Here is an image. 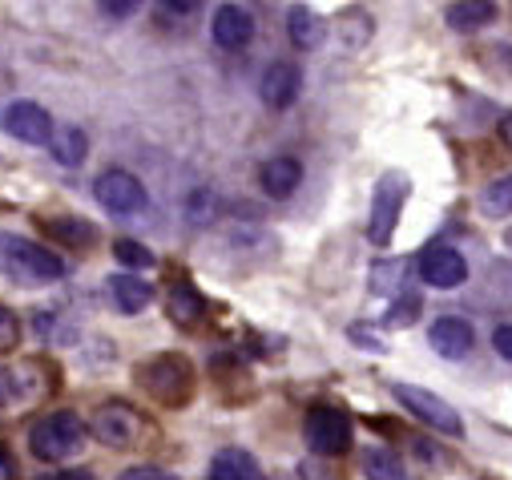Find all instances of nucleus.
I'll return each instance as SVG.
<instances>
[{
    "label": "nucleus",
    "instance_id": "21",
    "mask_svg": "<svg viewBox=\"0 0 512 480\" xmlns=\"http://www.w3.org/2000/svg\"><path fill=\"white\" fill-rule=\"evenodd\" d=\"M492 17H496L492 0H456V5L448 9V25H452L456 33H476V29H484Z\"/></svg>",
    "mask_w": 512,
    "mask_h": 480
},
{
    "label": "nucleus",
    "instance_id": "5",
    "mask_svg": "<svg viewBox=\"0 0 512 480\" xmlns=\"http://www.w3.org/2000/svg\"><path fill=\"white\" fill-rule=\"evenodd\" d=\"M396 392V400L408 408V416H416L420 424H428L432 432H440V436H464V420H460V412L448 404V400H440L436 392H428V388H416V384H396L392 388Z\"/></svg>",
    "mask_w": 512,
    "mask_h": 480
},
{
    "label": "nucleus",
    "instance_id": "20",
    "mask_svg": "<svg viewBox=\"0 0 512 480\" xmlns=\"http://www.w3.org/2000/svg\"><path fill=\"white\" fill-rule=\"evenodd\" d=\"M287 33H291V41L299 45V49H319L323 45V21L307 9V5H291V13H287Z\"/></svg>",
    "mask_w": 512,
    "mask_h": 480
},
{
    "label": "nucleus",
    "instance_id": "10",
    "mask_svg": "<svg viewBox=\"0 0 512 480\" xmlns=\"http://www.w3.org/2000/svg\"><path fill=\"white\" fill-rule=\"evenodd\" d=\"M420 279L436 291H456L464 279H468V263L460 251L452 247H428L420 255Z\"/></svg>",
    "mask_w": 512,
    "mask_h": 480
},
{
    "label": "nucleus",
    "instance_id": "14",
    "mask_svg": "<svg viewBox=\"0 0 512 480\" xmlns=\"http://www.w3.org/2000/svg\"><path fill=\"white\" fill-rule=\"evenodd\" d=\"M259 182H263V190H267L271 198H291V194L299 190V182H303V166H299V158H291V154L267 158L263 170H259Z\"/></svg>",
    "mask_w": 512,
    "mask_h": 480
},
{
    "label": "nucleus",
    "instance_id": "30",
    "mask_svg": "<svg viewBox=\"0 0 512 480\" xmlns=\"http://www.w3.org/2000/svg\"><path fill=\"white\" fill-rule=\"evenodd\" d=\"M492 347L500 351V359H508V364H512V323L496 327V335H492Z\"/></svg>",
    "mask_w": 512,
    "mask_h": 480
},
{
    "label": "nucleus",
    "instance_id": "15",
    "mask_svg": "<svg viewBox=\"0 0 512 480\" xmlns=\"http://www.w3.org/2000/svg\"><path fill=\"white\" fill-rule=\"evenodd\" d=\"M206 480H263V464L254 460V452H246V448H222L210 460Z\"/></svg>",
    "mask_w": 512,
    "mask_h": 480
},
{
    "label": "nucleus",
    "instance_id": "17",
    "mask_svg": "<svg viewBox=\"0 0 512 480\" xmlns=\"http://www.w3.org/2000/svg\"><path fill=\"white\" fill-rule=\"evenodd\" d=\"M45 230L57 238L61 247H73V251H85L97 243V226L89 218H77V214H61V218H49Z\"/></svg>",
    "mask_w": 512,
    "mask_h": 480
},
{
    "label": "nucleus",
    "instance_id": "4",
    "mask_svg": "<svg viewBox=\"0 0 512 480\" xmlns=\"http://www.w3.org/2000/svg\"><path fill=\"white\" fill-rule=\"evenodd\" d=\"M404 202H408V174L400 170L383 174L371 198V218H367V238L375 247H388V238L396 234V222L404 214Z\"/></svg>",
    "mask_w": 512,
    "mask_h": 480
},
{
    "label": "nucleus",
    "instance_id": "33",
    "mask_svg": "<svg viewBox=\"0 0 512 480\" xmlns=\"http://www.w3.org/2000/svg\"><path fill=\"white\" fill-rule=\"evenodd\" d=\"M9 396H13V376H9L5 368H0V404H5Z\"/></svg>",
    "mask_w": 512,
    "mask_h": 480
},
{
    "label": "nucleus",
    "instance_id": "19",
    "mask_svg": "<svg viewBox=\"0 0 512 480\" xmlns=\"http://www.w3.org/2000/svg\"><path fill=\"white\" fill-rule=\"evenodd\" d=\"M166 315H170L178 327H194V323H202V315H206V299H202L190 283H174L170 295H166Z\"/></svg>",
    "mask_w": 512,
    "mask_h": 480
},
{
    "label": "nucleus",
    "instance_id": "26",
    "mask_svg": "<svg viewBox=\"0 0 512 480\" xmlns=\"http://www.w3.org/2000/svg\"><path fill=\"white\" fill-rule=\"evenodd\" d=\"M420 319V295H404L388 307V327H412Z\"/></svg>",
    "mask_w": 512,
    "mask_h": 480
},
{
    "label": "nucleus",
    "instance_id": "1",
    "mask_svg": "<svg viewBox=\"0 0 512 480\" xmlns=\"http://www.w3.org/2000/svg\"><path fill=\"white\" fill-rule=\"evenodd\" d=\"M0 271H5L13 283L37 287V283H57L65 279V259L37 247L33 238L21 234H0Z\"/></svg>",
    "mask_w": 512,
    "mask_h": 480
},
{
    "label": "nucleus",
    "instance_id": "24",
    "mask_svg": "<svg viewBox=\"0 0 512 480\" xmlns=\"http://www.w3.org/2000/svg\"><path fill=\"white\" fill-rule=\"evenodd\" d=\"M113 255H117L121 267H130V271H150V267H154L150 247L134 243V238H117V243H113Z\"/></svg>",
    "mask_w": 512,
    "mask_h": 480
},
{
    "label": "nucleus",
    "instance_id": "8",
    "mask_svg": "<svg viewBox=\"0 0 512 480\" xmlns=\"http://www.w3.org/2000/svg\"><path fill=\"white\" fill-rule=\"evenodd\" d=\"M89 432L105 444V448H130L138 436H142V416L130 408V404H121V400H109L93 412V424Z\"/></svg>",
    "mask_w": 512,
    "mask_h": 480
},
{
    "label": "nucleus",
    "instance_id": "22",
    "mask_svg": "<svg viewBox=\"0 0 512 480\" xmlns=\"http://www.w3.org/2000/svg\"><path fill=\"white\" fill-rule=\"evenodd\" d=\"M363 476L367 480H408V468L392 448H367L363 452Z\"/></svg>",
    "mask_w": 512,
    "mask_h": 480
},
{
    "label": "nucleus",
    "instance_id": "32",
    "mask_svg": "<svg viewBox=\"0 0 512 480\" xmlns=\"http://www.w3.org/2000/svg\"><path fill=\"white\" fill-rule=\"evenodd\" d=\"M41 480H93V472L89 468H65V472H49Z\"/></svg>",
    "mask_w": 512,
    "mask_h": 480
},
{
    "label": "nucleus",
    "instance_id": "27",
    "mask_svg": "<svg viewBox=\"0 0 512 480\" xmlns=\"http://www.w3.org/2000/svg\"><path fill=\"white\" fill-rule=\"evenodd\" d=\"M21 343V319L0 303V351H13Z\"/></svg>",
    "mask_w": 512,
    "mask_h": 480
},
{
    "label": "nucleus",
    "instance_id": "7",
    "mask_svg": "<svg viewBox=\"0 0 512 480\" xmlns=\"http://www.w3.org/2000/svg\"><path fill=\"white\" fill-rule=\"evenodd\" d=\"M0 130H5L9 138H17V142H25V146H49L53 117L37 101H13V105L0 109Z\"/></svg>",
    "mask_w": 512,
    "mask_h": 480
},
{
    "label": "nucleus",
    "instance_id": "34",
    "mask_svg": "<svg viewBox=\"0 0 512 480\" xmlns=\"http://www.w3.org/2000/svg\"><path fill=\"white\" fill-rule=\"evenodd\" d=\"M500 142H504V146L512 150V113H508V117H504V122H500Z\"/></svg>",
    "mask_w": 512,
    "mask_h": 480
},
{
    "label": "nucleus",
    "instance_id": "13",
    "mask_svg": "<svg viewBox=\"0 0 512 480\" xmlns=\"http://www.w3.org/2000/svg\"><path fill=\"white\" fill-rule=\"evenodd\" d=\"M214 41L222 45V49H246L250 41H254V17L242 9V5H222L218 13H214Z\"/></svg>",
    "mask_w": 512,
    "mask_h": 480
},
{
    "label": "nucleus",
    "instance_id": "12",
    "mask_svg": "<svg viewBox=\"0 0 512 480\" xmlns=\"http://www.w3.org/2000/svg\"><path fill=\"white\" fill-rule=\"evenodd\" d=\"M428 343H432L444 359H464V355L472 351V343H476V331H472V323L460 319V315H440V319L428 327Z\"/></svg>",
    "mask_w": 512,
    "mask_h": 480
},
{
    "label": "nucleus",
    "instance_id": "11",
    "mask_svg": "<svg viewBox=\"0 0 512 480\" xmlns=\"http://www.w3.org/2000/svg\"><path fill=\"white\" fill-rule=\"evenodd\" d=\"M299 89H303V73H299V65H291V61L267 65V73H263V81H259V93H263V101H267L271 109H291V105L299 101Z\"/></svg>",
    "mask_w": 512,
    "mask_h": 480
},
{
    "label": "nucleus",
    "instance_id": "28",
    "mask_svg": "<svg viewBox=\"0 0 512 480\" xmlns=\"http://www.w3.org/2000/svg\"><path fill=\"white\" fill-rule=\"evenodd\" d=\"M97 9L113 21H125V17H134L142 9V0H97Z\"/></svg>",
    "mask_w": 512,
    "mask_h": 480
},
{
    "label": "nucleus",
    "instance_id": "16",
    "mask_svg": "<svg viewBox=\"0 0 512 480\" xmlns=\"http://www.w3.org/2000/svg\"><path fill=\"white\" fill-rule=\"evenodd\" d=\"M105 287H109L113 307L125 311V315H138V311H146L154 303V287L146 279H138V275H113Z\"/></svg>",
    "mask_w": 512,
    "mask_h": 480
},
{
    "label": "nucleus",
    "instance_id": "6",
    "mask_svg": "<svg viewBox=\"0 0 512 480\" xmlns=\"http://www.w3.org/2000/svg\"><path fill=\"white\" fill-rule=\"evenodd\" d=\"M303 436H307V448L319 452V456H343L351 448V416L343 408H331V404H319L307 412V424H303Z\"/></svg>",
    "mask_w": 512,
    "mask_h": 480
},
{
    "label": "nucleus",
    "instance_id": "31",
    "mask_svg": "<svg viewBox=\"0 0 512 480\" xmlns=\"http://www.w3.org/2000/svg\"><path fill=\"white\" fill-rule=\"evenodd\" d=\"M158 5H162L166 13H174V17H190V13L202 9V0H158Z\"/></svg>",
    "mask_w": 512,
    "mask_h": 480
},
{
    "label": "nucleus",
    "instance_id": "29",
    "mask_svg": "<svg viewBox=\"0 0 512 480\" xmlns=\"http://www.w3.org/2000/svg\"><path fill=\"white\" fill-rule=\"evenodd\" d=\"M117 480H174V476H170V472H162V468H150V464H142V468L121 472Z\"/></svg>",
    "mask_w": 512,
    "mask_h": 480
},
{
    "label": "nucleus",
    "instance_id": "25",
    "mask_svg": "<svg viewBox=\"0 0 512 480\" xmlns=\"http://www.w3.org/2000/svg\"><path fill=\"white\" fill-rule=\"evenodd\" d=\"M400 279H404V263H400V259H392V263H379V267L371 271V291H379V295H392V291H400Z\"/></svg>",
    "mask_w": 512,
    "mask_h": 480
},
{
    "label": "nucleus",
    "instance_id": "9",
    "mask_svg": "<svg viewBox=\"0 0 512 480\" xmlns=\"http://www.w3.org/2000/svg\"><path fill=\"white\" fill-rule=\"evenodd\" d=\"M93 190H97V202L109 214H138V210H146V186L130 170H105Z\"/></svg>",
    "mask_w": 512,
    "mask_h": 480
},
{
    "label": "nucleus",
    "instance_id": "18",
    "mask_svg": "<svg viewBox=\"0 0 512 480\" xmlns=\"http://www.w3.org/2000/svg\"><path fill=\"white\" fill-rule=\"evenodd\" d=\"M49 154L57 158V166L77 170V166L89 158V138H85V130H77V126H61V130H53V138H49Z\"/></svg>",
    "mask_w": 512,
    "mask_h": 480
},
{
    "label": "nucleus",
    "instance_id": "3",
    "mask_svg": "<svg viewBox=\"0 0 512 480\" xmlns=\"http://www.w3.org/2000/svg\"><path fill=\"white\" fill-rule=\"evenodd\" d=\"M138 376H142L146 392H150L158 404H166V408H182V404L194 396V368H190L186 355L166 351V355L150 359V364H146Z\"/></svg>",
    "mask_w": 512,
    "mask_h": 480
},
{
    "label": "nucleus",
    "instance_id": "23",
    "mask_svg": "<svg viewBox=\"0 0 512 480\" xmlns=\"http://www.w3.org/2000/svg\"><path fill=\"white\" fill-rule=\"evenodd\" d=\"M480 210L492 214V218H508V214H512V174H508V178H496V182L484 190Z\"/></svg>",
    "mask_w": 512,
    "mask_h": 480
},
{
    "label": "nucleus",
    "instance_id": "2",
    "mask_svg": "<svg viewBox=\"0 0 512 480\" xmlns=\"http://www.w3.org/2000/svg\"><path fill=\"white\" fill-rule=\"evenodd\" d=\"M85 444V424L77 412H53V416H41L33 428H29V452L45 464H61L69 456H77Z\"/></svg>",
    "mask_w": 512,
    "mask_h": 480
}]
</instances>
